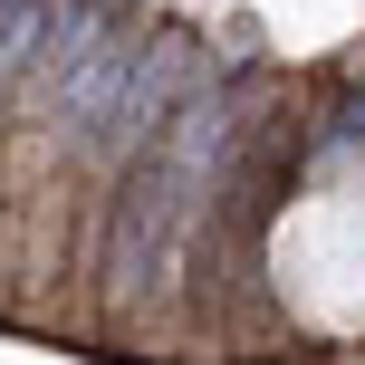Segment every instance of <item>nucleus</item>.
<instances>
[{
    "label": "nucleus",
    "mask_w": 365,
    "mask_h": 365,
    "mask_svg": "<svg viewBox=\"0 0 365 365\" xmlns=\"http://www.w3.org/2000/svg\"><path fill=\"white\" fill-rule=\"evenodd\" d=\"M336 145H365V96H346V106H336Z\"/></svg>",
    "instance_id": "obj_2"
},
{
    "label": "nucleus",
    "mask_w": 365,
    "mask_h": 365,
    "mask_svg": "<svg viewBox=\"0 0 365 365\" xmlns=\"http://www.w3.org/2000/svg\"><path fill=\"white\" fill-rule=\"evenodd\" d=\"M48 10L58 0H0V87L19 68H38V38H48Z\"/></svg>",
    "instance_id": "obj_1"
}]
</instances>
